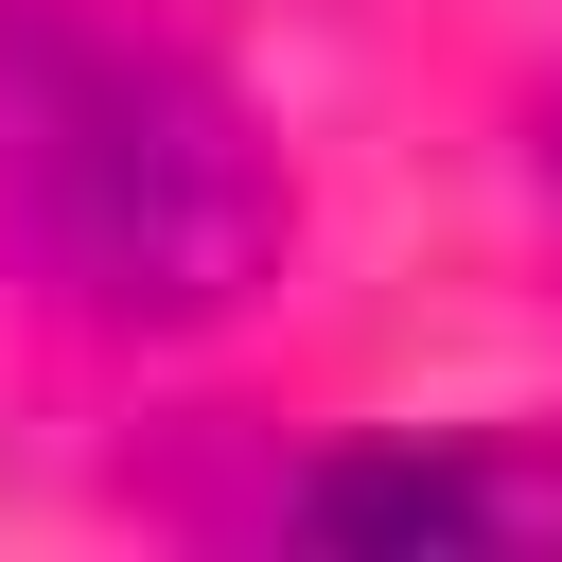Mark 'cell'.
I'll return each mask as SVG.
<instances>
[{
    "mask_svg": "<svg viewBox=\"0 0 562 562\" xmlns=\"http://www.w3.org/2000/svg\"><path fill=\"white\" fill-rule=\"evenodd\" d=\"M263 105L140 0H0V263L105 334H211L281 281Z\"/></svg>",
    "mask_w": 562,
    "mask_h": 562,
    "instance_id": "obj_1",
    "label": "cell"
},
{
    "mask_svg": "<svg viewBox=\"0 0 562 562\" xmlns=\"http://www.w3.org/2000/svg\"><path fill=\"white\" fill-rule=\"evenodd\" d=\"M316 544H562V474L527 457H334L299 492Z\"/></svg>",
    "mask_w": 562,
    "mask_h": 562,
    "instance_id": "obj_2",
    "label": "cell"
},
{
    "mask_svg": "<svg viewBox=\"0 0 562 562\" xmlns=\"http://www.w3.org/2000/svg\"><path fill=\"white\" fill-rule=\"evenodd\" d=\"M544 176H562V88H544Z\"/></svg>",
    "mask_w": 562,
    "mask_h": 562,
    "instance_id": "obj_3",
    "label": "cell"
}]
</instances>
